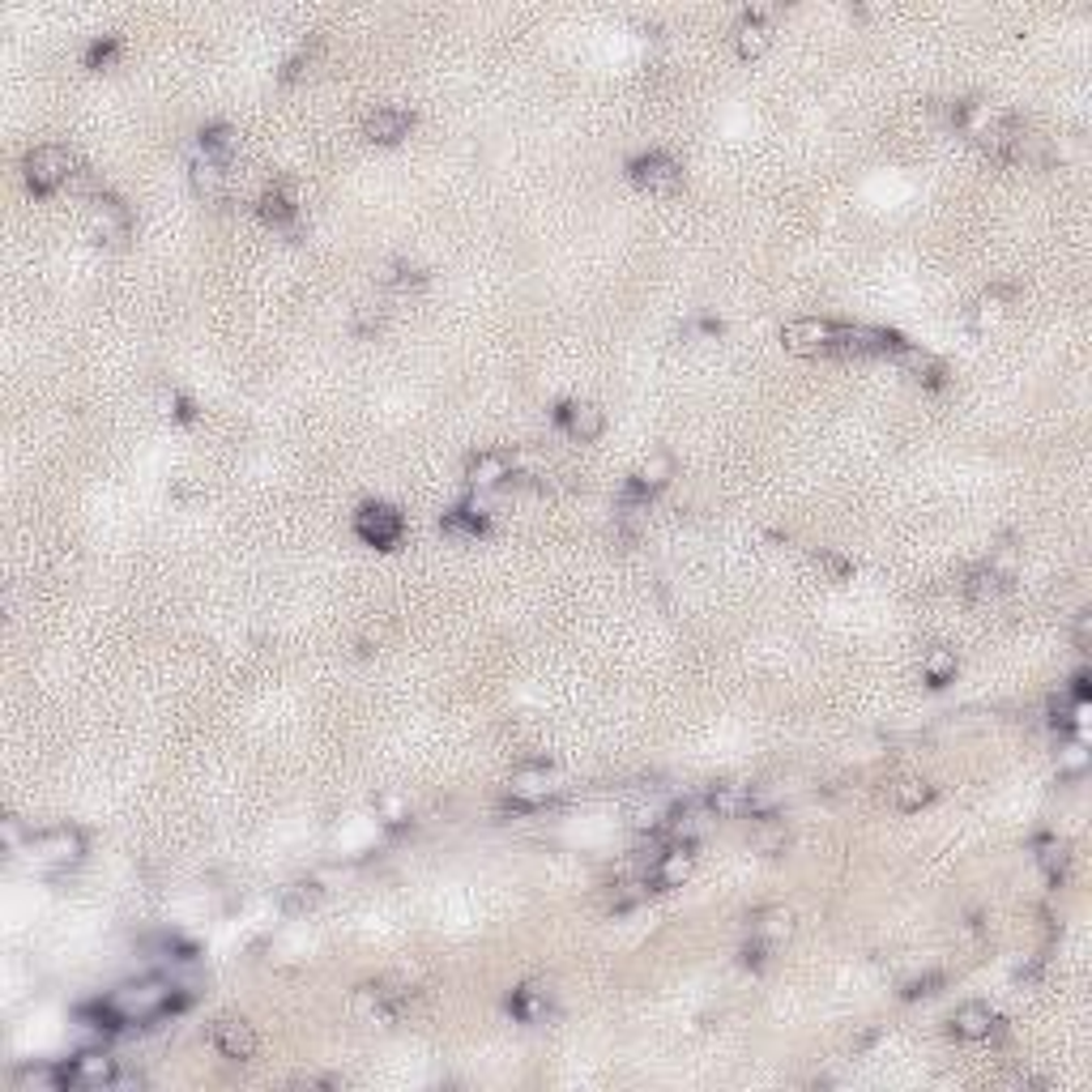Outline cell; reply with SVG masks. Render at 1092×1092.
Listing matches in <instances>:
<instances>
[{"instance_id":"obj_1","label":"cell","mask_w":1092,"mask_h":1092,"mask_svg":"<svg viewBox=\"0 0 1092 1092\" xmlns=\"http://www.w3.org/2000/svg\"><path fill=\"white\" fill-rule=\"evenodd\" d=\"M184 999H175V985L163 977H146V981H128L112 995V1007L124 1015V1025H150V1020L175 1011Z\"/></svg>"},{"instance_id":"obj_2","label":"cell","mask_w":1092,"mask_h":1092,"mask_svg":"<svg viewBox=\"0 0 1092 1092\" xmlns=\"http://www.w3.org/2000/svg\"><path fill=\"white\" fill-rule=\"evenodd\" d=\"M73 171H78V158L68 154L64 146H39V150L26 154V184H30V193H39V197L64 188L68 180H73Z\"/></svg>"},{"instance_id":"obj_3","label":"cell","mask_w":1092,"mask_h":1092,"mask_svg":"<svg viewBox=\"0 0 1092 1092\" xmlns=\"http://www.w3.org/2000/svg\"><path fill=\"white\" fill-rule=\"evenodd\" d=\"M355 534L376 551H393L406 534V517L393 504H363L355 512Z\"/></svg>"},{"instance_id":"obj_4","label":"cell","mask_w":1092,"mask_h":1092,"mask_svg":"<svg viewBox=\"0 0 1092 1092\" xmlns=\"http://www.w3.org/2000/svg\"><path fill=\"white\" fill-rule=\"evenodd\" d=\"M631 180H637L645 193H653V197H675L683 188V167L671 154L653 150V154H641L637 163H631Z\"/></svg>"},{"instance_id":"obj_5","label":"cell","mask_w":1092,"mask_h":1092,"mask_svg":"<svg viewBox=\"0 0 1092 1092\" xmlns=\"http://www.w3.org/2000/svg\"><path fill=\"white\" fill-rule=\"evenodd\" d=\"M257 214L273 227V231H282V235H291V239H299L303 235V214H299V197H295V188L291 184H269L265 193H261V201H257Z\"/></svg>"},{"instance_id":"obj_6","label":"cell","mask_w":1092,"mask_h":1092,"mask_svg":"<svg viewBox=\"0 0 1092 1092\" xmlns=\"http://www.w3.org/2000/svg\"><path fill=\"white\" fill-rule=\"evenodd\" d=\"M691 870H696V850H691L687 840H675L671 850H661L653 858V870H649L645 884L653 892H675V888H683L687 879H691Z\"/></svg>"},{"instance_id":"obj_7","label":"cell","mask_w":1092,"mask_h":1092,"mask_svg":"<svg viewBox=\"0 0 1092 1092\" xmlns=\"http://www.w3.org/2000/svg\"><path fill=\"white\" fill-rule=\"evenodd\" d=\"M836 337V321H820V316H798L781 329V342L790 355H828Z\"/></svg>"},{"instance_id":"obj_8","label":"cell","mask_w":1092,"mask_h":1092,"mask_svg":"<svg viewBox=\"0 0 1092 1092\" xmlns=\"http://www.w3.org/2000/svg\"><path fill=\"white\" fill-rule=\"evenodd\" d=\"M82 850H86V836L78 828H48L39 836H30V854L43 866H68L82 858Z\"/></svg>"},{"instance_id":"obj_9","label":"cell","mask_w":1092,"mask_h":1092,"mask_svg":"<svg viewBox=\"0 0 1092 1092\" xmlns=\"http://www.w3.org/2000/svg\"><path fill=\"white\" fill-rule=\"evenodd\" d=\"M209 1041H214V1050L223 1054V1059H231V1063H248L257 1054V1045H261L257 1029L248 1025V1020H239V1015H223L218 1025L209 1029Z\"/></svg>"},{"instance_id":"obj_10","label":"cell","mask_w":1092,"mask_h":1092,"mask_svg":"<svg viewBox=\"0 0 1092 1092\" xmlns=\"http://www.w3.org/2000/svg\"><path fill=\"white\" fill-rule=\"evenodd\" d=\"M90 235L98 243H124L132 235V218H128L124 201H116V197H94V205H90Z\"/></svg>"},{"instance_id":"obj_11","label":"cell","mask_w":1092,"mask_h":1092,"mask_svg":"<svg viewBox=\"0 0 1092 1092\" xmlns=\"http://www.w3.org/2000/svg\"><path fill=\"white\" fill-rule=\"evenodd\" d=\"M68 1080H73V1088H112L120 1063L112 1059L108 1050H82L78 1059H68Z\"/></svg>"},{"instance_id":"obj_12","label":"cell","mask_w":1092,"mask_h":1092,"mask_svg":"<svg viewBox=\"0 0 1092 1092\" xmlns=\"http://www.w3.org/2000/svg\"><path fill=\"white\" fill-rule=\"evenodd\" d=\"M555 418L563 422V427L572 432V440H581V444H589V440H597L607 432V414H602V406H593V402H563L559 410H555Z\"/></svg>"},{"instance_id":"obj_13","label":"cell","mask_w":1092,"mask_h":1092,"mask_svg":"<svg viewBox=\"0 0 1092 1092\" xmlns=\"http://www.w3.org/2000/svg\"><path fill=\"white\" fill-rule=\"evenodd\" d=\"M999 1029H1003V1020L985 1003H965L952 1015V1037H961V1041H991Z\"/></svg>"},{"instance_id":"obj_14","label":"cell","mask_w":1092,"mask_h":1092,"mask_svg":"<svg viewBox=\"0 0 1092 1092\" xmlns=\"http://www.w3.org/2000/svg\"><path fill=\"white\" fill-rule=\"evenodd\" d=\"M704 811H709L713 820L751 816V790L734 786V781H717V786H709V794H704Z\"/></svg>"},{"instance_id":"obj_15","label":"cell","mask_w":1092,"mask_h":1092,"mask_svg":"<svg viewBox=\"0 0 1092 1092\" xmlns=\"http://www.w3.org/2000/svg\"><path fill=\"white\" fill-rule=\"evenodd\" d=\"M508 1011L521 1020V1025H542V1020L551 1015V985L547 981H525L512 991L508 999Z\"/></svg>"},{"instance_id":"obj_16","label":"cell","mask_w":1092,"mask_h":1092,"mask_svg":"<svg viewBox=\"0 0 1092 1092\" xmlns=\"http://www.w3.org/2000/svg\"><path fill=\"white\" fill-rule=\"evenodd\" d=\"M508 794H512V802H521V806H538V802H547V794H551V768L547 764H521L512 777H508Z\"/></svg>"},{"instance_id":"obj_17","label":"cell","mask_w":1092,"mask_h":1092,"mask_svg":"<svg viewBox=\"0 0 1092 1092\" xmlns=\"http://www.w3.org/2000/svg\"><path fill=\"white\" fill-rule=\"evenodd\" d=\"M410 128H414V116L402 112V108H380V112L367 116V124H363L367 141H376V146H397V141L410 137Z\"/></svg>"},{"instance_id":"obj_18","label":"cell","mask_w":1092,"mask_h":1092,"mask_svg":"<svg viewBox=\"0 0 1092 1092\" xmlns=\"http://www.w3.org/2000/svg\"><path fill=\"white\" fill-rule=\"evenodd\" d=\"M747 926H751V939H760V943H768V947H777V943H786V939L794 935V913L781 909V905H768V909H756V913H751Z\"/></svg>"},{"instance_id":"obj_19","label":"cell","mask_w":1092,"mask_h":1092,"mask_svg":"<svg viewBox=\"0 0 1092 1092\" xmlns=\"http://www.w3.org/2000/svg\"><path fill=\"white\" fill-rule=\"evenodd\" d=\"M188 180H193V193L201 201H223L227 197V163L197 154L193 167H188Z\"/></svg>"},{"instance_id":"obj_20","label":"cell","mask_w":1092,"mask_h":1092,"mask_svg":"<svg viewBox=\"0 0 1092 1092\" xmlns=\"http://www.w3.org/2000/svg\"><path fill=\"white\" fill-rule=\"evenodd\" d=\"M504 478H512V466H508V456L496 452V448H486V452H474L470 462H466V482L486 491V486H500Z\"/></svg>"},{"instance_id":"obj_21","label":"cell","mask_w":1092,"mask_h":1092,"mask_svg":"<svg viewBox=\"0 0 1092 1092\" xmlns=\"http://www.w3.org/2000/svg\"><path fill=\"white\" fill-rule=\"evenodd\" d=\"M760 824L751 828V850L756 854H764V858H781L786 850H790V828L772 816V811H764V816H756Z\"/></svg>"},{"instance_id":"obj_22","label":"cell","mask_w":1092,"mask_h":1092,"mask_svg":"<svg viewBox=\"0 0 1092 1092\" xmlns=\"http://www.w3.org/2000/svg\"><path fill=\"white\" fill-rule=\"evenodd\" d=\"M768 43H772V26H768L764 18L743 13V22H738V30H734V48H738V56H743V60H756V56L768 52Z\"/></svg>"},{"instance_id":"obj_23","label":"cell","mask_w":1092,"mask_h":1092,"mask_svg":"<svg viewBox=\"0 0 1092 1092\" xmlns=\"http://www.w3.org/2000/svg\"><path fill=\"white\" fill-rule=\"evenodd\" d=\"M13 1088L18 1092H60V1088H73V1080H68V1067H22L13 1071Z\"/></svg>"},{"instance_id":"obj_24","label":"cell","mask_w":1092,"mask_h":1092,"mask_svg":"<svg viewBox=\"0 0 1092 1092\" xmlns=\"http://www.w3.org/2000/svg\"><path fill=\"white\" fill-rule=\"evenodd\" d=\"M965 593L973 597V602H995L999 593H1007V572L999 568V563H981V568H973L965 577Z\"/></svg>"},{"instance_id":"obj_25","label":"cell","mask_w":1092,"mask_h":1092,"mask_svg":"<svg viewBox=\"0 0 1092 1092\" xmlns=\"http://www.w3.org/2000/svg\"><path fill=\"white\" fill-rule=\"evenodd\" d=\"M896 359H901V367H905L913 380H918V384H926V389H943V384H947V372H943V363H939V359H931V355H922V350L905 346Z\"/></svg>"},{"instance_id":"obj_26","label":"cell","mask_w":1092,"mask_h":1092,"mask_svg":"<svg viewBox=\"0 0 1092 1092\" xmlns=\"http://www.w3.org/2000/svg\"><path fill=\"white\" fill-rule=\"evenodd\" d=\"M1067 862H1071V854H1067L1063 840H1054V836H1041L1037 840V866H1041V875H1045L1050 888H1059L1063 879H1067Z\"/></svg>"},{"instance_id":"obj_27","label":"cell","mask_w":1092,"mask_h":1092,"mask_svg":"<svg viewBox=\"0 0 1092 1092\" xmlns=\"http://www.w3.org/2000/svg\"><path fill=\"white\" fill-rule=\"evenodd\" d=\"M235 150H239V137H235L231 124H205V128H201V154H205V158L231 163Z\"/></svg>"},{"instance_id":"obj_28","label":"cell","mask_w":1092,"mask_h":1092,"mask_svg":"<svg viewBox=\"0 0 1092 1092\" xmlns=\"http://www.w3.org/2000/svg\"><path fill=\"white\" fill-rule=\"evenodd\" d=\"M931 798H935V786L922 781V777H901L892 786V806H896V811H922Z\"/></svg>"},{"instance_id":"obj_29","label":"cell","mask_w":1092,"mask_h":1092,"mask_svg":"<svg viewBox=\"0 0 1092 1092\" xmlns=\"http://www.w3.org/2000/svg\"><path fill=\"white\" fill-rule=\"evenodd\" d=\"M440 530H444L448 538H482V534H486V517L474 512V508H452V512H444Z\"/></svg>"},{"instance_id":"obj_30","label":"cell","mask_w":1092,"mask_h":1092,"mask_svg":"<svg viewBox=\"0 0 1092 1092\" xmlns=\"http://www.w3.org/2000/svg\"><path fill=\"white\" fill-rule=\"evenodd\" d=\"M956 671H961V661H956L952 649H931V653L922 657V675H926L931 687H947V683L956 679Z\"/></svg>"},{"instance_id":"obj_31","label":"cell","mask_w":1092,"mask_h":1092,"mask_svg":"<svg viewBox=\"0 0 1092 1092\" xmlns=\"http://www.w3.org/2000/svg\"><path fill=\"white\" fill-rule=\"evenodd\" d=\"M1007 303H1011V291H1007V287H995L991 295H981V299H977V312H973V316H977V325L999 321V316L1007 312Z\"/></svg>"},{"instance_id":"obj_32","label":"cell","mask_w":1092,"mask_h":1092,"mask_svg":"<svg viewBox=\"0 0 1092 1092\" xmlns=\"http://www.w3.org/2000/svg\"><path fill=\"white\" fill-rule=\"evenodd\" d=\"M350 329H355L359 337H376V333L384 329V312H380V303H359L355 316H350Z\"/></svg>"},{"instance_id":"obj_33","label":"cell","mask_w":1092,"mask_h":1092,"mask_svg":"<svg viewBox=\"0 0 1092 1092\" xmlns=\"http://www.w3.org/2000/svg\"><path fill=\"white\" fill-rule=\"evenodd\" d=\"M1080 709H1084V704H1075L1071 696H1063V700H1054V704H1050V721L1059 726L1063 734H1075V730H1080Z\"/></svg>"},{"instance_id":"obj_34","label":"cell","mask_w":1092,"mask_h":1092,"mask_svg":"<svg viewBox=\"0 0 1092 1092\" xmlns=\"http://www.w3.org/2000/svg\"><path fill=\"white\" fill-rule=\"evenodd\" d=\"M422 269H414V265H389V273H384V287H393V291H418L422 287Z\"/></svg>"},{"instance_id":"obj_35","label":"cell","mask_w":1092,"mask_h":1092,"mask_svg":"<svg viewBox=\"0 0 1092 1092\" xmlns=\"http://www.w3.org/2000/svg\"><path fill=\"white\" fill-rule=\"evenodd\" d=\"M116 56H120V39H116V34H108V39H94L90 52H86V68H108V64H116Z\"/></svg>"},{"instance_id":"obj_36","label":"cell","mask_w":1092,"mask_h":1092,"mask_svg":"<svg viewBox=\"0 0 1092 1092\" xmlns=\"http://www.w3.org/2000/svg\"><path fill=\"white\" fill-rule=\"evenodd\" d=\"M1084 768H1088V756H1084V747H1080V743H1071V747H1063V751H1059V772H1063V777L1080 781V777H1084Z\"/></svg>"},{"instance_id":"obj_37","label":"cell","mask_w":1092,"mask_h":1092,"mask_svg":"<svg viewBox=\"0 0 1092 1092\" xmlns=\"http://www.w3.org/2000/svg\"><path fill=\"white\" fill-rule=\"evenodd\" d=\"M312 60H316V43H312V48H299V52H295L287 64H282V82H287V86H291V82H299V78L307 73V68H312Z\"/></svg>"},{"instance_id":"obj_38","label":"cell","mask_w":1092,"mask_h":1092,"mask_svg":"<svg viewBox=\"0 0 1092 1092\" xmlns=\"http://www.w3.org/2000/svg\"><path fill=\"white\" fill-rule=\"evenodd\" d=\"M772 952H777V947H768V943H760V939H747V943H743V952H738V961H743V969H764Z\"/></svg>"},{"instance_id":"obj_39","label":"cell","mask_w":1092,"mask_h":1092,"mask_svg":"<svg viewBox=\"0 0 1092 1092\" xmlns=\"http://www.w3.org/2000/svg\"><path fill=\"white\" fill-rule=\"evenodd\" d=\"M816 563H820V568H824L832 581H845V577L854 572V563L845 559V555H832V551H816Z\"/></svg>"},{"instance_id":"obj_40","label":"cell","mask_w":1092,"mask_h":1092,"mask_svg":"<svg viewBox=\"0 0 1092 1092\" xmlns=\"http://www.w3.org/2000/svg\"><path fill=\"white\" fill-rule=\"evenodd\" d=\"M316 901H321V888H316L312 879H307V884H291L287 888V909H312Z\"/></svg>"},{"instance_id":"obj_41","label":"cell","mask_w":1092,"mask_h":1092,"mask_svg":"<svg viewBox=\"0 0 1092 1092\" xmlns=\"http://www.w3.org/2000/svg\"><path fill=\"white\" fill-rule=\"evenodd\" d=\"M645 888H649V884H619V892L611 896V913H627L631 905H637V901L645 896Z\"/></svg>"},{"instance_id":"obj_42","label":"cell","mask_w":1092,"mask_h":1092,"mask_svg":"<svg viewBox=\"0 0 1092 1092\" xmlns=\"http://www.w3.org/2000/svg\"><path fill=\"white\" fill-rule=\"evenodd\" d=\"M935 985H943V973H926V977H913L905 981V999H922V995H935Z\"/></svg>"},{"instance_id":"obj_43","label":"cell","mask_w":1092,"mask_h":1092,"mask_svg":"<svg viewBox=\"0 0 1092 1092\" xmlns=\"http://www.w3.org/2000/svg\"><path fill=\"white\" fill-rule=\"evenodd\" d=\"M1088 637H1092V615H1088V611H1080V615H1075V627H1071V641H1075V649H1080V653L1088 649Z\"/></svg>"},{"instance_id":"obj_44","label":"cell","mask_w":1092,"mask_h":1092,"mask_svg":"<svg viewBox=\"0 0 1092 1092\" xmlns=\"http://www.w3.org/2000/svg\"><path fill=\"white\" fill-rule=\"evenodd\" d=\"M5 845H9V850H18V845H22V824H18V816L5 820Z\"/></svg>"}]
</instances>
